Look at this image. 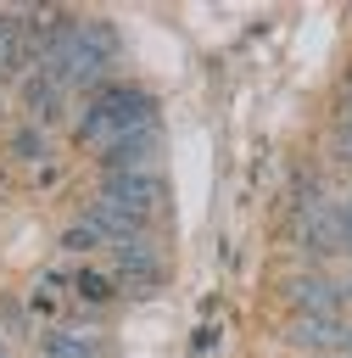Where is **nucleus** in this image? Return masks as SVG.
Listing matches in <instances>:
<instances>
[{"mask_svg": "<svg viewBox=\"0 0 352 358\" xmlns=\"http://www.w3.org/2000/svg\"><path fill=\"white\" fill-rule=\"evenodd\" d=\"M156 151H162V129L156 123H140L129 134H117L106 151H101V168L106 173H134V168H156Z\"/></svg>", "mask_w": 352, "mask_h": 358, "instance_id": "6", "label": "nucleus"}, {"mask_svg": "<svg viewBox=\"0 0 352 358\" xmlns=\"http://www.w3.org/2000/svg\"><path fill=\"white\" fill-rule=\"evenodd\" d=\"M285 302H291V313H341L346 291H341L335 274H324V268H302V274L285 280Z\"/></svg>", "mask_w": 352, "mask_h": 358, "instance_id": "5", "label": "nucleus"}, {"mask_svg": "<svg viewBox=\"0 0 352 358\" xmlns=\"http://www.w3.org/2000/svg\"><path fill=\"white\" fill-rule=\"evenodd\" d=\"M22 101H28V106H34L39 117H56V106H61V84H56V78H50V73L39 67V73H34L28 84H22Z\"/></svg>", "mask_w": 352, "mask_h": 358, "instance_id": "9", "label": "nucleus"}, {"mask_svg": "<svg viewBox=\"0 0 352 358\" xmlns=\"http://www.w3.org/2000/svg\"><path fill=\"white\" fill-rule=\"evenodd\" d=\"M73 291H78L84 302H112V296H117V274H101V268H78V274H73Z\"/></svg>", "mask_w": 352, "mask_h": 358, "instance_id": "10", "label": "nucleus"}, {"mask_svg": "<svg viewBox=\"0 0 352 358\" xmlns=\"http://www.w3.org/2000/svg\"><path fill=\"white\" fill-rule=\"evenodd\" d=\"M285 336L296 347H346V319L341 313H296Z\"/></svg>", "mask_w": 352, "mask_h": 358, "instance_id": "8", "label": "nucleus"}, {"mask_svg": "<svg viewBox=\"0 0 352 358\" xmlns=\"http://www.w3.org/2000/svg\"><path fill=\"white\" fill-rule=\"evenodd\" d=\"M0 324H6V330H22V324H28V319H22V302H0Z\"/></svg>", "mask_w": 352, "mask_h": 358, "instance_id": "12", "label": "nucleus"}, {"mask_svg": "<svg viewBox=\"0 0 352 358\" xmlns=\"http://www.w3.org/2000/svg\"><path fill=\"white\" fill-rule=\"evenodd\" d=\"M341 291H346V296H352V274H346V280H341Z\"/></svg>", "mask_w": 352, "mask_h": 358, "instance_id": "14", "label": "nucleus"}, {"mask_svg": "<svg viewBox=\"0 0 352 358\" xmlns=\"http://www.w3.org/2000/svg\"><path fill=\"white\" fill-rule=\"evenodd\" d=\"M296 246L313 252V257H335V252H346L341 201H330V196H307V201H296Z\"/></svg>", "mask_w": 352, "mask_h": 358, "instance_id": "2", "label": "nucleus"}, {"mask_svg": "<svg viewBox=\"0 0 352 358\" xmlns=\"http://www.w3.org/2000/svg\"><path fill=\"white\" fill-rule=\"evenodd\" d=\"M101 352H106L101 330H89V324H56L39 341V358H101Z\"/></svg>", "mask_w": 352, "mask_h": 358, "instance_id": "7", "label": "nucleus"}, {"mask_svg": "<svg viewBox=\"0 0 352 358\" xmlns=\"http://www.w3.org/2000/svg\"><path fill=\"white\" fill-rule=\"evenodd\" d=\"M346 347H352V324H346Z\"/></svg>", "mask_w": 352, "mask_h": 358, "instance_id": "15", "label": "nucleus"}, {"mask_svg": "<svg viewBox=\"0 0 352 358\" xmlns=\"http://www.w3.org/2000/svg\"><path fill=\"white\" fill-rule=\"evenodd\" d=\"M112 274H117V285H123L129 296H145V291H162L168 257H162V246H156L151 235H140V241L112 246Z\"/></svg>", "mask_w": 352, "mask_h": 358, "instance_id": "3", "label": "nucleus"}, {"mask_svg": "<svg viewBox=\"0 0 352 358\" xmlns=\"http://www.w3.org/2000/svg\"><path fill=\"white\" fill-rule=\"evenodd\" d=\"M45 151H50V140H45V129H39V123H22V129L11 134V157L34 162V157H45Z\"/></svg>", "mask_w": 352, "mask_h": 358, "instance_id": "11", "label": "nucleus"}, {"mask_svg": "<svg viewBox=\"0 0 352 358\" xmlns=\"http://www.w3.org/2000/svg\"><path fill=\"white\" fill-rule=\"evenodd\" d=\"M95 196L112 201V207H123V213H134V218H151V213L162 207V179H156V168L101 173V190H95Z\"/></svg>", "mask_w": 352, "mask_h": 358, "instance_id": "4", "label": "nucleus"}, {"mask_svg": "<svg viewBox=\"0 0 352 358\" xmlns=\"http://www.w3.org/2000/svg\"><path fill=\"white\" fill-rule=\"evenodd\" d=\"M140 123H156L151 90H145V84H106V90H95V101L84 106L78 140L95 145V151H106L117 134H129V129H140Z\"/></svg>", "mask_w": 352, "mask_h": 358, "instance_id": "1", "label": "nucleus"}, {"mask_svg": "<svg viewBox=\"0 0 352 358\" xmlns=\"http://www.w3.org/2000/svg\"><path fill=\"white\" fill-rule=\"evenodd\" d=\"M0 358H11V341H6V336H0Z\"/></svg>", "mask_w": 352, "mask_h": 358, "instance_id": "13", "label": "nucleus"}]
</instances>
